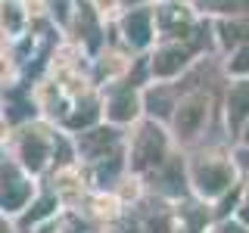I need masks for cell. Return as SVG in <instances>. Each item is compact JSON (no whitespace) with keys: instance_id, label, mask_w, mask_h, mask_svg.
Segmentation results:
<instances>
[{"instance_id":"6da1fadb","label":"cell","mask_w":249,"mask_h":233,"mask_svg":"<svg viewBox=\"0 0 249 233\" xmlns=\"http://www.w3.org/2000/svg\"><path fill=\"white\" fill-rule=\"evenodd\" d=\"M202 118H206V100H199V97L187 100V103L181 106V112H178V131L190 137L193 131H199Z\"/></svg>"},{"instance_id":"7a4b0ae2","label":"cell","mask_w":249,"mask_h":233,"mask_svg":"<svg viewBox=\"0 0 249 233\" xmlns=\"http://www.w3.org/2000/svg\"><path fill=\"white\" fill-rule=\"evenodd\" d=\"M159 155H162V137H159V131L146 128V131H143V137H140V143H137L134 159H137V165H140V168H146L150 162L159 159Z\"/></svg>"},{"instance_id":"3957f363","label":"cell","mask_w":249,"mask_h":233,"mask_svg":"<svg viewBox=\"0 0 249 233\" xmlns=\"http://www.w3.org/2000/svg\"><path fill=\"white\" fill-rule=\"evenodd\" d=\"M246 112H249V84L231 93V124H240Z\"/></svg>"},{"instance_id":"277c9868","label":"cell","mask_w":249,"mask_h":233,"mask_svg":"<svg viewBox=\"0 0 249 233\" xmlns=\"http://www.w3.org/2000/svg\"><path fill=\"white\" fill-rule=\"evenodd\" d=\"M224 183H228V174H224L221 168H212V165H209V168L199 171V186H202L206 193H218Z\"/></svg>"},{"instance_id":"5b68a950","label":"cell","mask_w":249,"mask_h":233,"mask_svg":"<svg viewBox=\"0 0 249 233\" xmlns=\"http://www.w3.org/2000/svg\"><path fill=\"white\" fill-rule=\"evenodd\" d=\"M184 66V50H165L156 59V75H171Z\"/></svg>"},{"instance_id":"8992f818","label":"cell","mask_w":249,"mask_h":233,"mask_svg":"<svg viewBox=\"0 0 249 233\" xmlns=\"http://www.w3.org/2000/svg\"><path fill=\"white\" fill-rule=\"evenodd\" d=\"M124 28H128V37H131L134 44H146L150 28H146V16H143V13H134L128 22H124Z\"/></svg>"},{"instance_id":"52a82bcc","label":"cell","mask_w":249,"mask_h":233,"mask_svg":"<svg viewBox=\"0 0 249 233\" xmlns=\"http://www.w3.org/2000/svg\"><path fill=\"white\" fill-rule=\"evenodd\" d=\"M131 112H134V100H131V93H122V97L115 100V106H112V115L115 118H128Z\"/></svg>"},{"instance_id":"ba28073f","label":"cell","mask_w":249,"mask_h":233,"mask_svg":"<svg viewBox=\"0 0 249 233\" xmlns=\"http://www.w3.org/2000/svg\"><path fill=\"white\" fill-rule=\"evenodd\" d=\"M10 186H13V190H10V193H3V205H6V208H16V205L22 202V196H25V186L16 183V181H13Z\"/></svg>"},{"instance_id":"9c48e42d","label":"cell","mask_w":249,"mask_h":233,"mask_svg":"<svg viewBox=\"0 0 249 233\" xmlns=\"http://www.w3.org/2000/svg\"><path fill=\"white\" fill-rule=\"evenodd\" d=\"M246 68H249V50L240 53V59L233 62V72H246Z\"/></svg>"},{"instance_id":"30bf717a","label":"cell","mask_w":249,"mask_h":233,"mask_svg":"<svg viewBox=\"0 0 249 233\" xmlns=\"http://www.w3.org/2000/svg\"><path fill=\"white\" fill-rule=\"evenodd\" d=\"M243 159H246V162H249V155H243Z\"/></svg>"}]
</instances>
